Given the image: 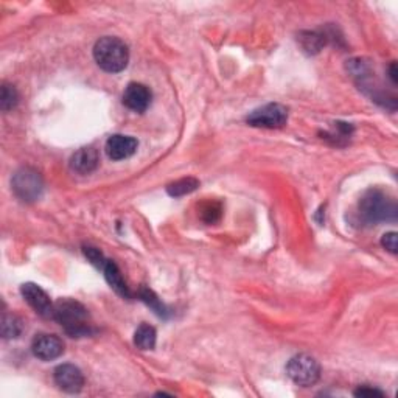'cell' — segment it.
<instances>
[{"label": "cell", "instance_id": "obj_1", "mask_svg": "<svg viewBox=\"0 0 398 398\" xmlns=\"http://www.w3.org/2000/svg\"><path fill=\"white\" fill-rule=\"evenodd\" d=\"M358 215L364 224H379L397 221L398 207L395 199L383 190L370 188L361 196L358 203Z\"/></svg>", "mask_w": 398, "mask_h": 398}, {"label": "cell", "instance_id": "obj_2", "mask_svg": "<svg viewBox=\"0 0 398 398\" xmlns=\"http://www.w3.org/2000/svg\"><path fill=\"white\" fill-rule=\"evenodd\" d=\"M53 319L72 338H83L95 332L89 324V313L84 305L72 299H61L53 307Z\"/></svg>", "mask_w": 398, "mask_h": 398}, {"label": "cell", "instance_id": "obj_3", "mask_svg": "<svg viewBox=\"0 0 398 398\" xmlns=\"http://www.w3.org/2000/svg\"><path fill=\"white\" fill-rule=\"evenodd\" d=\"M94 58L100 69L108 73H119L126 69L130 50L123 41L112 36L98 39L94 47Z\"/></svg>", "mask_w": 398, "mask_h": 398}, {"label": "cell", "instance_id": "obj_4", "mask_svg": "<svg viewBox=\"0 0 398 398\" xmlns=\"http://www.w3.org/2000/svg\"><path fill=\"white\" fill-rule=\"evenodd\" d=\"M286 373L296 384L302 386V388H310L319 381L321 366L313 357L301 353L288 361Z\"/></svg>", "mask_w": 398, "mask_h": 398}, {"label": "cell", "instance_id": "obj_5", "mask_svg": "<svg viewBox=\"0 0 398 398\" xmlns=\"http://www.w3.org/2000/svg\"><path fill=\"white\" fill-rule=\"evenodd\" d=\"M11 187H13L14 195L23 203H33V201L39 199L44 190V182L38 171L23 167L17 170L13 179H11Z\"/></svg>", "mask_w": 398, "mask_h": 398}, {"label": "cell", "instance_id": "obj_6", "mask_svg": "<svg viewBox=\"0 0 398 398\" xmlns=\"http://www.w3.org/2000/svg\"><path fill=\"white\" fill-rule=\"evenodd\" d=\"M288 120V109L279 103H269L261 106L249 115L248 123L254 128H266V130H277L285 126Z\"/></svg>", "mask_w": 398, "mask_h": 398}, {"label": "cell", "instance_id": "obj_7", "mask_svg": "<svg viewBox=\"0 0 398 398\" xmlns=\"http://www.w3.org/2000/svg\"><path fill=\"white\" fill-rule=\"evenodd\" d=\"M22 297L26 299L27 304L32 307L36 313L42 317H52L53 319V307L48 294L36 283H23L21 288Z\"/></svg>", "mask_w": 398, "mask_h": 398}, {"label": "cell", "instance_id": "obj_8", "mask_svg": "<svg viewBox=\"0 0 398 398\" xmlns=\"http://www.w3.org/2000/svg\"><path fill=\"white\" fill-rule=\"evenodd\" d=\"M53 378L58 388L67 392V394H78L84 386L83 372L73 364L58 366L57 369H54Z\"/></svg>", "mask_w": 398, "mask_h": 398}, {"label": "cell", "instance_id": "obj_9", "mask_svg": "<svg viewBox=\"0 0 398 398\" xmlns=\"http://www.w3.org/2000/svg\"><path fill=\"white\" fill-rule=\"evenodd\" d=\"M32 352L41 361H53L64 353V342L54 335H39L33 339Z\"/></svg>", "mask_w": 398, "mask_h": 398}, {"label": "cell", "instance_id": "obj_10", "mask_svg": "<svg viewBox=\"0 0 398 398\" xmlns=\"http://www.w3.org/2000/svg\"><path fill=\"white\" fill-rule=\"evenodd\" d=\"M123 105L134 112H145L151 105V90L140 83L128 84L123 92Z\"/></svg>", "mask_w": 398, "mask_h": 398}, {"label": "cell", "instance_id": "obj_11", "mask_svg": "<svg viewBox=\"0 0 398 398\" xmlns=\"http://www.w3.org/2000/svg\"><path fill=\"white\" fill-rule=\"evenodd\" d=\"M137 140L131 136H123V134H115L111 136L106 142V155L112 161H123V159L131 157L137 151Z\"/></svg>", "mask_w": 398, "mask_h": 398}, {"label": "cell", "instance_id": "obj_12", "mask_svg": "<svg viewBox=\"0 0 398 398\" xmlns=\"http://www.w3.org/2000/svg\"><path fill=\"white\" fill-rule=\"evenodd\" d=\"M98 152L94 148H81L70 157V168L79 175H89L97 168Z\"/></svg>", "mask_w": 398, "mask_h": 398}, {"label": "cell", "instance_id": "obj_13", "mask_svg": "<svg viewBox=\"0 0 398 398\" xmlns=\"http://www.w3.org/2000/svg\"><path fill=\"white\" fill-rule=\"evenodd\" d=\"M101 271L105 272V279L109 283V286H111L112 290L119 294V296H121L123 299L132 297V292H131L130 288H128L123 275H121L119 266L115 265L112 260H108Z\"/></svg>", "mask_w": 398, "mask_h": 398}, {"label": "cell", "instance_id": "obj_14", "mask_svg": "<svg viewBox=\"0 0 398 398\" xmlns=\"http://www.w3.org/2000/svg\"><path fill=\"white\" fill-rule=\"evenodd\" d=\"M157 333L155 327L148 326V324H142L134 333V344L137 346L140 350H152L156 347Z\"/></svg>", "mask_w": 398, "mask_h": 398}, {"label": "cell", "instance_id": "obj_15", "mask_svg": "<svg viewBox=\"0 0 398 398\" xmlns=\"http://www.w3.org/2000/svg\"><path fill=\"white\" fill-rule=\"evenodd\" d=\"M299 42H301L302 48L310 54L319 53L322 50V47L326 46L327 36L321 34L317 32H302L299 34Z\"/></svg>", "mask_w": 398, "mask_h": 398}, {"label": "cell", "instance_id": "obj_16", "mask_svg": "<svg viewBox=\"0 0 398 398\" xmlns=\"http://www.w3.org/2000/svg\"><path fill=\"white\" fill-rule=\"evenodd\" d=\"M198 187H199L198 179H195V177H183V179H179L173 183H170V186L167 187V192L170 196L179 198V196H186V195L193 193Z\"/></svg>", "mask_w": 398, "mask_h": 398}, {"label": "cell", "instance_id": "obj_17", "mask_svg": "<svg viewBox=\"0 0 398 398\" xmlns=\"http://www.w3.org/2000/svg\"><path fill=\"white\" fill-rule=\"evenodd\" d=\"M23 330V324L17 316L3 315L2 316V336L5 339L19 338Z\"/></svg>", "mask_w": 398, "mask_h": 398}, {"label": "cell", "instance_id": "obj_18", "mask_svg": "<svg viewBox=\"0 0 398 398\" xmlns=\"http://www.w3.org/2000/svg\"><path fill=\"white\" fill-rule=\"evenodd\" d=\"M17 101H19V94H17L14 86L3 83L2 88H0V108H2V111L8 112L11 109H14Z\"/></svg>", "mask_w": 398, "mask_h": 398}, {"label": "cell", "instance_id": "obj_19", "mask_svg": "<svg viewBox=\"0 0 398 398\" xmlns=\"http://www.w3.org/2000/svg\"><path fill=\"white\" fill-rule=\"evenodd\" d=\"M139 297L142 299V301L148 305V307H151L152 310H155V313L157 316H161V317H167L168 315V311L167 308L163 307V304L159 301L157 296L155 292H152L151 290H148V288H140V291H139Z\"/></svg>", "mask_w": 398, "mask_h": 398}, {"label": "cell", "instance_id": "obj_20", "mask_svg": "<svg viewBox=\"0 0 398 398\" xmlns=\"http://www.w3.org/2000/svg\"><path fill=\"white\" fill-rule=\"evenodd\" d=\"M223 213V207L219 203H215V201H210V203H206L201 207V219L206 221L207 224H213L217 223L219 218H221Z\"/></svg>", "mask_w": 398, "mask_h": 398}, {"label": "cell", "instance_id": "obj_21", "mask_svg": "<svg viewBox=\"0 0 398 398\" xmlns=\"http://www.w3.org/2000/svg\"><path fill=\"white\" fill-rule=\"evenodd\" d=\"M83 252L86 255V259H88L92 263V265L97 266L98 269H103V266H105V263L108 261V259H105V255H103L97 248L84 246Z\"/></svg>", "mask_w": 398, "mask_h": 398}, {"label": "cell", "instance_id": "obj_22", "mask_svg": "<svg viewBox=\"0 0 398 398\" xmlns=\"http://www.w3.org/2000/svg\"><path fill=\"white\" fill-rule=\"evenodd\" d=\"M383 248H386L392 254H397V234L395 232H388L381 238Z\"/></svg>", "mask_w": 398, "mask_h": 398}, {"label": "cell", "instance_id": "obj_23", "mask_svg": "<svg viewBox=\"0 0 398 398\" xmlns=\"http://www.w3.org/2000/svg\"><path fill=\"white\" fill-rule=\"evenodd\" d=\"M355 395L357 397H384V392L377 388H370V386H359V388L355 390Z\"/></svg>", "mask_w": 398, "mask_h": 398}, {"label": "cell", "instance_id": "obj_24", "mask_svg": "<svg viewBox=\"0 0 398 398\" xmlns=\"http://www.w3.org/2000/svg\"><path fill=\"white\" fill-rule=\"evenodd\" d=\"M389 73H390V79H392V83L397 84V64L395 63H392L390 67H389Z\"/></svg>", "mask_w": 398, "mask_h": 398}]
</instances>
